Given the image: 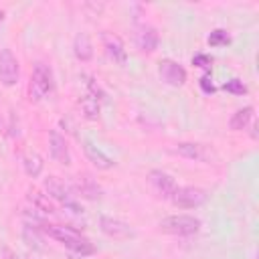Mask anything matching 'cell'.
Masks as SVG:
<instances>
[{
	"label": "cell",
	"instance_id": "1",
	"mask_svg": "<svg viewBox=\"0 0 259 259\" xmlns=\"http://www.w3.org/2000/svg\"><path fill=\"white\" fill-rule=\"evenodd\" d=\"M45 235H49L51 239L59 241L65 249H69L71 253L75 255H81V257H87V255H93L95 253V245L83 237L77 229L73 227H63V225H47V223H40L38 227Z\"/></svg>",
	"mask_w": 259,
	"mask_h": 259
},
{
	"label": "cell",
	"instance_id": "2",
	"mask_svg": "<svg viewBox=\"0 0 259 259\" xmlns=\"http://www.w3.org/2000/svg\"><path fill=\"white\" fill-rule=\"evenodd\" d=\"M42 188H45L47 196L57 200L59 204H63L65 210H69L73 214H83V206L79 204L77 196L73 194V190L59 176H47L45 182H42Z\"/></svg>",
	"mask_w": 259,
	"mask_h": 259
},
{
	"label": "cell",
	"instance_id": "3",
	"mask_svg": "<svg viewBox=\"0 0 259 259\" xmlns=\"http://www.w3.org/2000/svg\"><path fill=\"white\" fill-rule=\"evenodd\" d=\"M200 227L202 223L194 214H170L158 223V229L162 233L176 235V237H192L200 231Z\"/></svg>",
	"mask_w": 259,
	"mask_h": 259
},
{
	"label": "cell",
	"instance_id": "4",
	"mask_svg": "<svg viewBox=\"0 0 259 259\" xmlns=\"http://www.w3.org/2000/svg\"><path fill=\"white\" fill-rule=\"evenodd\" d=\"M55 91V75L53 69L45 63H34L32 67V77H30V99L42 101L51 97Z\"/></svg>",
	"mask_w": 259,
	"mask_h": 259
},
{
	"label": "cell",
	"instance_id": "5",
	"mask_svg": "<svg viewBox=\"0 0 259 259\" xmlns=\"http://www.w3.org/2000/svg\"><path fill=\"white\" fill-rule=\"evenodd\" d=\"M208 194L204 188H198V186H176L174 194L170 196L172 204L178 206V208H198L206 202Z\"/></svg>",
	"mask_w": 259,
	"mask_h": 259
},
{
	"label": "cell",
	"instance_id": "6",
	"mask_svg": "<svg viewBox=\"0 0 259 259\" xmlns=\"http://www.w3.org/2000/svg\"><path fill=\"white\" fill-rule=\"evenodd\" d=\"M158 77H160L162 83H166L170 87H182L186 83V79H188V73L178 61L162 59L158 63Z\"/></svg>",
	"mask_w": 259,
	"mask_h": 259
},
{
	"label": "cell",
	"instance_id": "7",
	"mask_svg": "<svg viewBox=\"0 0 259 259\" xmlns=\"http://www.w3.org/2000/svg\"><path fill=\"white\" fill-rule=\"evenodd\" d=\"M99 229L105 237L113 239V241H130L136 237V231L130 223L115 219V217H101L99 219Z\"/></svg>",
	"mask_w": 259,
	"mask_h": 259
},
{
	"label": "cell",
	"instance_id": "8",
	"mask_svg": "<svg viewBox=\"0 0 259 259\" xmlns=\"http://www.w3.org/2000/svg\"><path fill=\"white\" fill-rule=\"evenodd\" d=\"M20 81V63L10 49L0 51V83L4 87H14Z\"/></svg>",
	"mask_w": 259,
	"mask_h": 259
},
{
	"label": "cell",
	"instance_id": "9",
	"mask_svg": "<svg viewBox=\"0 0 259 259\" xmlns=\"http://www.w3.org/2000/svg\"><path fill=\"white\" fill-rule=\"evenodd\" d=\"M49 154L61 166H71V162H73L69 144H67L65 136H61L57 130H51L49 132Z\"/></svg>",
	"mask_w": 259,
	"mask_h": 259
},
{
	"label": "cell",
	"instance_id": "10",
	"mask_svg": "<svg viewBox=\"0 0 259 259\" xmlns=\"http://www.w3.org/2000/svg\"><path fill=\"white\" fill-rule=\"evenodd\" d=\"M148 182L154 188V192L158 196H162V198H170L174 194L176 186H178L172 174H168L164 170H158V168H154V170L148 172Z\"/></svg>",
	"mask_w": 259,
	"mask_h": 259
},
{
	"label": "cell",
	"instance_id": "11",
	"mask_svg": "<svg viewBox=\"0 0 259 259\" xmlns=\"http://www.w3.org/2000/svg\"><path fill=\"white\" fill-rule=\"evenodd\" d=\"M81 148H83V154L87 158V162H91L97 170H111L115 166L113 158H109L99 146H95L89 138H83L81 140Z\"/></svg>",
	"mask_w": 259,
	"mask_h": 259
},
{
	"label": "cell",
	"instance_id": "12",
	"mask_svg": "<svg viewBox=\"0 0 259 259\" xmlns=\"http://www.w3.org/2000/svg\"><path fill=\"white\" fill-rule=\"evenodd\" d=\"M101 42H103V49L107 53V57L117 63V65H125L127 63V51H125V45L123 40L113 34V32H101Z\"/></svg>",
	"mask_w": 259,
	"mask_h": 259
},
{
	"label": "cell",
	"instance_id": "13",
	"mask_svg": "<svg viewBox=\"0 0 259 259\" xmlns=\"http://www.w3.org/2000/svg\"><path fill=\"white\" fill-rule=\"evenodd\" d=\"M174 152L186 160H194V162H206L210 160V150L204 144L198 142H178L174 146Z\"/></svg>",
	"mask_w": 259,
	"mask_h": 259
},
{
	"label": "cell",
	"instance_id": "14",
	"mask_svg": "<svg viewBox=\"0 0 259 259\" xmlns=\"http://www.w3.org/2000/svg\"><path fill=\"white\" fill-rule=\"evenodd\" d=\"M73 194L75 196H81V198H89V200H99L101 198V188L99 184L87 176V174H81V176H75V182H73Z\"/></svg>",
	"mask_w": 259,
	"mask_h": 259
},
{
	"label": "cell",
	"instance_id": "15",
	"mask_svg": "<svg viewBox=\"0 0 259 259\" xmlns=\"http://www.w3.org/2000/svg\"><path fill=\"white\" fill-rule=\"evenodd\" d=\"M160 45V34L154 26H140L138 32H136V47L142 51V53H154Z\"/></svg>",
	"mask_w": 259,
	"mask_h": 259
},
{
	"label": "cell",
	"instance_id": "16",
	"mask_svg": "<svg viewBox=\"0 0 259 259\" xmlns=\"http://www.w3.org/2000/svg\"><path fill=\"white\" fill-rule=\"evenodd\" d=\"M73 55L81 63H87V61L93 59V42H91L87 32H77L75 34V38H73Z\"/></svg>",
	"mask_w": 259,
	"mask_h": 259
},
{
	"label": "cell",
	"instance_id": "17",
	"mask_svg": "<svg viewBox=\"0 0 259 259\" xmlns=\"http://www.w3.org/2000/svg\"><path fill=\"white\" fill-rule=\"evenodd\" d=\"M22 168H24V174L28 178H38L45 170V160L38 152L34 150H28L24 156H22Z\"/></svg>",
	"mask_w": 259,
	"mask_h": 259
},
{
	"label": "cell",
	"instance_id": "18",
	"mask_svg": "<svg viewBox=\"0 0 259 259\" xmlns=\"http://www.w3.org/2000/svg\"><path fill=\"white\" fill-rule=\"evenodd\" d=\"M253 115H255V107L253 105H245V107H239L231 119H229V127L233 132H243L251 121H253Z\"/></svg>",
	"mask_w": 259,
	"mask_h": 259
},
{
	"label": "cell",
	"instance_id": "19",
	"mask_svg": "<svg viewBox=\"0 0 259 259\" xmlns=\"http://www.w3.org/2000/svg\"><path fill=\"white\" fill-rule=\"evenodd\" d=\"M79 105H81V109H83V113H85L87 119H95V117H99V109H101V105H99V99L93 97L91 93L83 95V97L79 99Z\"/></svg>",
	"mask_w": 259,
	"mask_h": 259
},
{
	"label": "cell",
	"instance_id": "20",
	"mask_svg": "<svg viewBox=\"0 0 259 259\" xmlns=\"http://www.w3.org/2000/svg\"><path fill=\"white\" fill-rule=\"evenodd\" d=\"M28 194H30L28 198H30L32 204H34V210H40L42 214H53V212H55V206L51 204V200H49L47 194H40V192H36V190H30Z\"/></svg>",
	"mask_w": 259,
	"mask_h": 259
},
{
	"label": "cell",
	"instance_id": "21",
	"mask_svg": "<svg viewBox=\"0 0 259 259\" xmlns=\"http://www.w3.org/2000/svg\"><path fill=\"white\" fill-rule=\"evenodd\" d=\"M206 42H208V47H214V49H219V47H227V45L231 42V34H229L225 28H214V30L208 32Z\"/></svg>",
	"mask_w": 259,
	"mask_h": 259
},
{
	"label": "cell",
	"instance_id": "22",
	"mask_svg": "<svg viewBox=\"0 0 259 259\" xmlns=\"http://www.w3.org/2000/svg\"><path fill=\"white\" fill-rule=\"evenodd\" d=\"M221 89L227 91V93H231V95H245V93L249 91L247 85H245L241 79H237V77H233V79H229L227 83H223Z\"/></svg>",
	"mask_w": 259,
	"mask_h": 259
},
{
	"label": "cell",
	"instance_id": "23",
	"mask_svg": "<svg viewBox=\"0 0 259 259\" xmlns=\"http://www.w3.org/2000/svg\"><path fill=\"white\" fill-rule=\"evenodd\" d=\"M192 65H194V67H200V69H210L212 57L206 55V53H196V55L192 57Z\"/></svg>",
	"mask_w": 259,
	"mask_h": 259
},
{
	"label": "cell",
	"instance_id": "24",
	"mask_svg": "<svg viewBox=\"0 0 259 259\" xmlns=\"http://www.w3.org/2000/svg\"><path fill=\"white\" fill-rule=\"evenodd\" d=\"M198 87H200L202 93H206V95H212V93L217 91V87H214V83H212V79H210L208 73H204V75L198 79Z\"/></svg>",
	"mask_w": 259,
	"mask_h": 259
},
{
	"label": "cell",
	"instance_id": "25",
	"mask_svg": "<svg viewBox=\"0 0 259 259\" xmlns=\"http://www.w3.org/2000/svg\"><path fill=\"white\" fill-rule=\"evenodd\" d=\"M6 259H16V255L12 251H6Z\"/></svg>",
	"mask_w": 259,
	"mask_h": 259
}]
</instances>
